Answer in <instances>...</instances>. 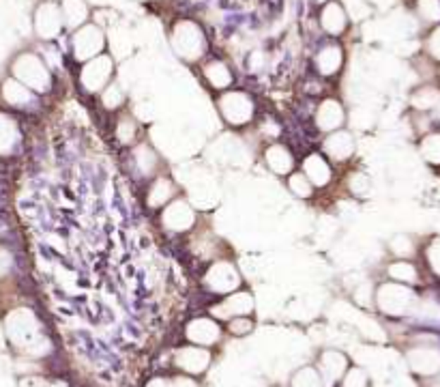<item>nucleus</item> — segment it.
<instances>
[{
    "label": "nucleus",
    "mask_w": 440,
    "mask_h": 387,
    "mask_svg": "<svg viewBox=\"0 0 440 387\" xmlns=\"http://www.w3.org/2000/svg\"><path fill=\"white\" fill-rule=\"evenodd\" d=\"M204 78L210 82V86H215V89H226V86L232 84V73H230V69L222 61L208 63L204 67Z\"/></svg>",
    "instance_id": "21"
},
{
    "label": "nucleus",
    "mask_w": 440,
    "mask_h": 387,
    "mask_svg": "<svg viewBox=\"0 0 440 387\" xmlns=\"http://www.w3.org/2000/svg\"><path fill=\"white\" fill-rule=\"evenodd\" d=\"M325 151L329 157L337 159V161H346L352 153H355V138H352L344 129H337V132H331L329 138L325 140Z\"/></svg>",
    "instance_id": "11"
},
{
    "label": "nucleus",
    "mask_w": 440,
    "mask_h": 387,
    "mask_svg": "<svg viewBox=\"0 0 440 387\" xmlns=\"http://www.w3.org/2000/svg\"><path fill=\"white\" fill-rule=\"evenodd\" d=\"M103 46H106V39H103V30L99 26L84 24L73 35V54L77 61L86 63V61L99 56Z\"/></svg>",
    "instance_id": "3"
},
{
    "label": "nucleus",
    "mask_w": 440,
    "mask_h": 387,
    "mask_svg": "<svg viewBox=\"0 0 440 387\" xmlns=\"http://www.w3.org/2000/svg\"><path fill=\"white\" fill-rule=\"evenodd\" d=\"M320 24L327 32L331 35H339L346 30L348 26V18H346V11L339 3H327L322 7V13H320Z\"/></svg>",
    "instance_id": "13"
},
{
    "label": "nucleus",
    "mask_w": 440,
    "mask_h": 387,
    "mask_svg": "<svg viewBox=\"0 0 440 387\" xmlns=\"http://www.w3.org/2000/svg\"><path fill=\"white\" fill-rule=\"evenodd\" d=\"M15 145H18V123L9 114L0 112V155H9Z\"/></svg>",
    "instance_id": "18"
},
{
    "label": "nucleus",
    "mask_w": 440,
    "mask_h": 387,
    "mask_svg": "<svg viewBox=\"0 0 440 387\" xmlns=\"http://www.w3.org/2000/svg\"><path fill=\"white\" fill-rule=\"evenodd\" d=\"M251 321L249 319H245V317H237L232 323H230V329H232V333H237V336H245V333H249L251 331Z\"/></svg>",
    "instance_id": "35"
},
{
    "label": "nucleus",
    "mask_w": 440,
    "mask_h": 387,
    "mask_svg": "<svg viewBox=\"0 0 440 387\" xmlns=\"http://www.w3.org/2000/svg\"><path fill=\"white\" fill-rule=\"evenodd\" d=\"M241 278H239V271L232 263H215L208 274H206V284L217 290V293H228V290H234L239 286Z\"/></svg>",
    "instance_id": "8"
},
{
    "label": "nucleus",
    "mask_w": 440,
    "mask_h": 387,
    "mask_svg": "<svg viewBox=\"0 0 440 387\" xmlns=\"http://www.w3.org/2000/svg\"><path fill=\"white\" fill-rule=\"evenodd\" d=\"M11 71L18 82H22L26 89L34 93H46L50 89V71L37 54H20L13 61Z\"/></svg>",
    "instance_id": "2"
},
{
    "label": "nucleus",
    "mask_w": 440,
    "mask_h": 387,
    "mask_svg": "<svg viewBox=\"0 0 440 387\" xmlns=\"http://www.w3.org/2000/svg\"><path fill=\"white\" fill-rule=\"evenodd\" d=\"M429 52L434 54V59H440V28L429 37Z\"/></svg>",
    "instance_id": "39"
},
{
    "label": "nucleus",
    "mask_w": 440,
    "mask_h": 387,
    "mask_svg": "<svg viewBox=\"0 0 440 387\" xmlns=\"http://www.w3.org/2000/svg\"><path fill=\"white\" fill-rule=\"evenodd\" d=\"M170 387H196V383L189 381V379H176Z\"/></svg>",
    "instance_id": "40"
},
{
    "label": "nucleus",
    "mask_w": 440,
    "mask_h": 387,
    "mask_svg": "<svg viewBox=\"0 0 440 387\" xmlns=\"http://www.w3.org/2000/svg\"><path fill=\"white\" fill-rule=\"evenodd\" d=\"M292 383H294V387H322L320 376L312 368H305V370L296 372V376H294Z\"/></svg>",
    "instance_id": "29"
},
{
    "label": "nucleus",
    "mask_w": 440,
    "mask_h": 387,
    "mask_svg": "<svg viewBox=\"0 0 440 387\" xmlns=\"http://www.w3.org/2000/svg\"><path fill=\"white\" fill-rule=\"evenodd\" d=\"M101 102H103V106L108 110H116V108L122 106L125 95H122V91L118 89L116 84H110V86H106V89L101 91Z\"/></svg>",
    "instance_id": "26"
},
{
    "label": "nucleus",
    "mask_w": 440,
    "mask_h": 387,
    "mask_svg": "<svg viewBox=\"0 0 440 387\" xmlns=\"http://www.w3.org/2000/svg\"><path fill=\"white\" fill-rule=\"evenodd\" d=\"M136 132H138V127H136V121L134 118H122L116 127V136L120 142L125 145H131L136 138Z\"/></svg>",
    "instance_id": "28"
},
{
    "label": "nucleus",
    "mask_w": 440,
    "mask_h": 387,
    "mask_svg": "<svg viewBox=\"0 0 440 387\" xmlns=\"http://www.w3.org/2000/svg\"><path fill=\"white\" fill-rule=\"evenodd\" d=\"M170 385H172V383H168V381H159V379H157V381H153L149 387H170Z\"/></svg>",
    "instance_id": "41"
},
{
    "label": "nucleus",
    "mask_w": 440,
    "mask_h": 387,
    "mask_svg": "<svg viewBox=\"0 0 440 387\" xmlns=\"http://www.w3.org/2000/svg\"><path fill=\"white\" fill-rule=\"evenodd\" d=\"M112 69H114L112 59L106 56V54H99L91 61H86V65L82 69V75H80V82L88 93H99L108 86V82L112 78Z\"/></svg>",
    "instance_id": "4"
},
{
    "label": "nucleus",
    "mask_w": 440,
    "mask_h": 387,
    "mask_svg": "<svg viewBox=\"0 0 440 387\" xmlns=\"http://www.w3.org/2000/svg\"><path fill=\"white\" fill-rule=\"evenodd\" d=\"M251 308H253V299L247 293H234L224 301V306H222L224 314H219V317H228V314L241 317V314H247Z\"/></svg>",
    "instance_id": "22"
},
{
    "label": "nucleus",
    "mask_w": 440,
    "mask_h": 387,
    "mask_svg": "<svg viewBox=\"0 0 440 387\" xmlns=\"http://www.w3.org/2000/svg\"><path fill=\"white\" fill-rule=\"evenodd\" d=\"M187 336L198 344H213L219 338V327L208 319H198L187 327Z\"/></svg>",
    "instance_id": "19"
},
{
    "label": "nucleus",
    "mask_w": 440,
    "mask_h": 387,
    "mask_svg": "<svg viewBox=\"0 0 440 387\" xmlns=\"http://www.w3.org/2000/svg\"><path fill=\"white\" fill-rule=\"evenodd\" d=\"M3 99L9 104V106H15V108H24V106H30L32 104V91L26 89L22 82H18L15 78H9L5 84H3Z\"/></svg>",
    "instance_id": "14"
},
{
    "label": "nucleus",
    "mask_w": 440,
    "mask_h": 387,
    "mask_svg": "<svg viewBox=\"0 0 440 387\" xmlns=\"http://www.w3.org/2000/svg\"><path fill=\"white\" fill-rule=\"evenodd\" d=\"M264 161L275 172V175H288L294 168V157L284 145H271L264 151Z\"/></svg>",
    "instance_id": "12"
},
{
    "label": "nucleus",
    "mask_w": 440,
    "mask_h": 387,
    "mask_svg": "<svg viewBox=\"0 0 440 387\" xmlns=\"http://www.w3.org/2000/svg\"><path fill=\"white\" fill-rule=\"evenodd\" d=\"M0 233H3V224H0Z\"/></svg>",
    "instance_id": "42"
},
{
    "label": "nucleus",
    "mask_w": 440,
    "mask_h": 387,
    "mask_svg": "<svg viewBox=\"0 0 440 387\" xmlns=\"http://www.w3.org/2000/svg\"><path fill=\"white\" fill-rule=\"evenodd\" d=\"M344 387H365V374L361 370H350L344 381Z\"/></svg>",
    "instance_id": "37"
},
{
    "label": "nucleus",
    "mask_w": 440,
    "mask_h": 387,
    "mask_svg": "<svg viewBox=\"0 0 440 387\" xmlns=\"http://www.w3.org/2000/svg\"><path fill=\"white\" fill-rule=\"evenodd\" d=\"M210 362L208 351L204 349H183L176 353V364L187 372H202Z\"/></svg>",
    "instance_id": "16"
},
{
    "label": "nucleus",
    "mask_w": 440,
    "mask_h": 387,
    "mask_svg": "<svg viewBox=\"0 0 440 387\" xmlns=\"http://www.w3.org/2000/svg\"><path fill=\"white\" fill-rule=\"evenodd\" d=\"M389 274H391L395 280H404V282H413L415 276H417V271H415V267H413L410 263H393V265L389 267Z\"/></svg>",
    "instance_id": "32"
},
{
    "label": "nucleus",
    "mask_w": 440,
    "mask_h": 387,
    "mask_svg": "<svg viewBox=\"0 0 440 387\" xmlns=\"http://www.w3.org/2000/svg\"><path fill=\"white\" fill-rule=\"evenodd\" d=\"M172 48L185 61H198L204 50H206V41L204 32L196 22L183 20L172 28Z\"/></svg>",
    "instance_id": "1"
},
{
    "label": "nucleus",
    "mask_w": 440,
    "mask_h": 387,
    "mask_svg": "<svg viewBox=\"0 0 440 387\" xmlns=\"http://www.w3.org/2000/svg\"><path fill=\"white\" fill-rule=\"evenodd\" d=\"M11 265H13V256H11V252L0 245V276H7V274L11 271Z\"/></svg>",
    "instance_id": "36"
},
{
    "label": "nucleus",
    "mask_w": 440,
    "mask_h": 387,
    "mask_svg": "<svg viewBox=\"0 0 440 387\" xmlns=\"http://www.w3.org/2000/svg\"><path fill=\"white\" fill-rule=\"evenodd\" d=\"M391 250L395 252V254H400V256H408V254H413V241L406 237V235H398L393 241H391Z\"/></svg>",
    "instance_id": "33"
},
{
    "label": "nucleus",
    "mask_w": 440,
    "mask_h": 387,
    "mask_svg": "<svg viewBox=\"0 0 440 387\" xmlns=\"http://www.w3.org/2000/svg\"><path fill=\"white\" fill-rule=\"evenodd\" d=\"M419 9L427 20H438L440 18V3L438 0H421Z\"/></svg>",
    "instance_id": "34"
},
{
    "label": "nucleus",
    "mask_w": 440,
    "mask_h": 387,
    "mask_svg": "<svg viewBox=\"0 0 440 387\" xmlns=\"http://www.w3.org/2000/svg\"><path fill=\"white\" fill-rule=\"evenodd\" d=\"M65 28L61 7L54 3H43L34 13V30L43 39H54Z\"/></svg>",
    "instance_id": "7"
},
{
    "label": "nucleus",
    "mask_w": 440,
    "mask_h": 387,
    "mask_svg": "<svg viewBox=\"0 0 440 387\" xmlns=\"http://www.w3.org/2000/svg\"><path fill=\"white\" fill-rule=\"evenodd\" d=\"M438 114H440V104H438Z\"/></svg>",
    "instance_id": "43"
},
{
    "label": "nucleus",
    "mask_w": 440,
    "mask_h": 387,
    "mask_svg": "<svg viewBox=\"0 0 440 387\" xmlns=\"http://www.w3.org/2000/svg\"><path fill=\"white\" fill-rule=\"evenodd\" d=\"M288 190L298 198H310L314 194V185L310 183V179H307L303 172H292V175L288 177Z\"/></svg>",
    "instance_id": "25"
},
{
    "label": "nucleus",
    "mask_w": 440,
    "mask_h": 387,
    "mask_svg": "<svg viewBox=\"0 0 440 387\" xmlns=\"http://www.w3.org/2000/svg\"><path fill=\"white\" fill-rule=\"evenodd\" d=\"M219 110L230 125H245L253 116V102L241 91H230L219 97Z\"/></svg>",
    "instance_id": "5"
},
{
    "label": "nucleus",
    "mask_w": 440,
    "mask_h": 387,
    "mask_svg": "<svg viewBox=\"0 0 440 387\" xmlns=\"http://www.w3.org/2000/svg\"><path fill=\"white\" fill-rule=\"evenodd\" d=\"M427 258H429V263L432 267L440 274V239H436L432 245H429V252H427Z\"/></svg>",
    "instance_id": "38"
},
{
    "label": "nucleus",
    "mask_w": 440,
    "mask_h": 387,
    "mask_svg": "<svg viewBox=\"0 0 440 387\" xmlns=\"http://www.w3.org/2000/svg\"><path fill=\"white\" fill-rule=\"evenodd\" d=\"M348 188H350L352 194L367 196L370 194V188H372V179L365 175V172H355V175H352L350 181H348Z\"/></svg>",
    "instance_id": "27"
},
{
    "label": "nucleus",
    "mask_w": 440,
    "mask_h": 387,
    "mask_svg": "<svg viewBox=\"0 0 440 387\" xmlns=\"http://www.w3.org/2000/svg\"><path fill=\"white\" fill-rule=\"evenodd\" d=\"M438 99H440V95L436 93V89H423V91H419V93L415 95L413 104H415L419 110H425V108H434V106L438 104Z\"/></svg>",
    "instance_id": "31"
},
{
    "label": "nucleus",
    "mask_w": 440,
    "mask_h": 387,
    "mask_svg": "<svg viewBox=\"0 0 440 387\" xmlns=\"http://www.w3.org/2000/svg\"><path fill=\"white\" fill-rule=\"evenodd\" d=\"M161 222L168 231L174 233H185L196 224V211L191 209L189 202L185 200H174L170 202L163 213H161Z\"/></svg>",
    "instance_id": "6"
},
{
    "label": "nucleus",
    "mask_w": 440,
    "mask_h": 387,
    "mask_svg": "<svg viewBox=\"0 0 440 387\" xmlns=\"http://www.w3.org/2000/svg\"><path fill=\"white\" fill-rule=\"evenodd\" d=\"M303 175L310 179V183L314 188H325V185L331 183L333 172H331L329 161L322 155L314 153L310 157H305V161H303Z\"/></svg>",
    "instance_id": "10"
},
{
    "label": "nucleus",
    "mask_w": 440,
    "mask_h": 387,
    "mask_svg": "<svg viewBox=\"0 0 440 387\" xmlns=\"http://www.w3.org/2000/svg\"><path fill=\"white\" fill-rule=\"evenodd\" d=\"M320 3H322V0H320Z\"/></svg>",
    "instance_id": "44"
},
{
    "label": "nucleus",
    "mask_w": 440,
    "mask_h": 387,
    "mask_svg": "<svg viewBox=\"0 0 440 387\" xmlns=\"http://www.w3.org/2000/svg\"><path fill=\"white\" fill-rule=\"evenodd\" d=\"M344 368H346V357L344 355H339V353H333V351H329V353H325L322 355V360H320V370H322V376L331 383V381H335V379H339V374L344 372Z\"/></svg>",
    "instance_id": "24"
},
{
    "label": "nucleus",
    "mask_w": 440,
    "mask_h": 387,
    "mask_svg": "<svg viewBox=\"0 0 440 387\" xmlns=\"http://www.w3.org/2000/svg\"><path fill=\"white\" fill-rule=\"evenodd\" d=\"M134 161H136V168L142 172V175H153L155 168L159 166V157L149 145H138L134 149Z\"/></svg>",
    "instance_id": "23"
},
{
    "label": "nucleus",
    "mask_w": 440,
    "mask_h": 387,
    "mask_svg": "<svg viewBox=\"0 0 440 387\" xmlns=\"http://www.w3.org/2000/svg\"><path fill=\"white\" fill-rule=\"evenodd\" d=\"M61 13H63V22L67 28H80L86 24L88 20V5L84 0H63L61 5Z\"/></svg>",
    "instance_id": "15"
},
{
    "label": "nucleus",
    "mask_w": 440,
    "mask_h": 387,
    "mask_svg": "<svg viewBox=\"0 0 440 387\" xmlns=\"http://www.w3.org/2000/svg\"><path fill=\"white\" fill-rule=\"evenodd\" d=\"M344 63V50L339 46H327L320 50L318 59H316V65H318V71L322 75H333L339 71Z\"/></svg>",
    "instance_id": "17"
},
{
    "label": "nucleus",
    "mask_w": 440,
    "mask_h": 387,
    "mask_svg": "<svg viewBox=\"0 0 440 387\" xmlns=\"http://www.w3.org/2000/svg\"><path fill=\"white\" fill-rule=\"evenodd\" d=\"M174 196V183L168 177H157L149 190V207H163Z\"/></svg>",
    "instance_id": "20"
},
{
    "label": "nucleus",
    "mask_w": 440,
    "mask_h": 387,
    "mask_svg": "<svg viewBox=\"0 0 440 387\" xmlns=\"http://www.w3.org/2000/svg\"><path fill=\"white\" fill-rule=\"evenodd\" d=\"M423 157L427 161H434V164H440V136H429L423 140Z\"/></svg>",
    "instance_id": "30"
},
{
    "label": "nucleus",
    "mask_w": 440,
    "mask_h": 387,
    "mask_svg": "<svg viewBox=\"0 0 440 387\" xmlns=\"http://www.w3.org/2000/svg\"><path fill=\"white\" fill-rule=\"evenodd\" d=\"M346 121V114H344V108L337 99H325L316 112V123L318 127L322 129V132H337V129H341Z\"/></svg>",
    "instance_id": "9"
}]
</instances>
